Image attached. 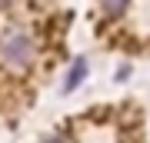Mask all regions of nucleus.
<instances>
[{"instance_id":"f257e3e1","label":"nucleus","mask_w":150,"mask_h":143,"mask_svg":"<svg viewBox=\"0 0 150 143\" xmlns=\"http://www.w3.org/2000/svg\"><path fill=\"white\" fill-rule=\"evenodd\" d=\"M0 60H4L7 67L13 70H23L33 60V40L27 30H20V27H10V30L0 33Z\"/></svg>"},{"instance_id":"f03ea898","label":"nucleus","mask_w":150,"mask_h":143,"mask_svg":"<svg viewBox=\"0 0 150 143\" xmlns=\"http://www.w3.org/2000/svg\"><path fill=\"white\" fill-rule=\"evenodd\" d=\"M100 7H103V13H107V17H117L123 7H127V0H100Z\"/></svg>"},{"instance_id":"7ed1b4c3","label":"nucleus","mask_w":150,"mask_h":143,"mask_svg":"<svg viewBox=\"0 0 150 143\" xmlns=\"http://www.w3.org/2000/svg\"><path fill=\"white\" fill-rule=\"evenodd\" d=\"M80 80H83V63H77V67H74V73L67 77V90H70V87H77Z\"/></svg>"},{"instance_id":"20e7f679","label":"nucleus","mask_w":150,"mask_h":143,"mask_svg":"<svg viewBox=\"0 0 150 143\" xmlns=\"http://www.w3.org/2000/svg\"><path fill=\"white\" fill-rule=\"evenodd\" d=\"M17 0H0V10H7V7H13Z\"/></svg>"},{"instance_id":"39448f33","label":"nucleus","mask_w":150,"mask_h":143,"mask_svg":"<svg viewBox=\"0 0 150 143\" xmlns=\"http://www.w3.org/2000/svg\"><path fill=\"white\" fill-rule=\"evenodd\" d=\"M43 143H64V140H60V137H50V140H43Z\"/></svg>"}]
</instances>
